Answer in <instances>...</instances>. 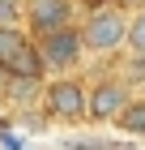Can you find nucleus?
Masks as SVG:
<instances>
[{
    "instance_id": "obj_2",
    "label": "nucleus",
    "mask_w": 145,
    "mask_h": 150,
    "mask_svg": "<svg viewBox=\"0 0 145 150\" xmlns=\"http://www.w3.org/2000/svg\"><path fill=\"white\" fill-rule=\"evenodd\" d=\"M43 112L51 120H85L90 116V86L81 77H56L43 90Z\"/></svg>"
},
{
    "instance_id": "obj_8",
    "label": "nucleus",
    "mask_w": 145,
    "mask_h": 150,
    "mask_svg": "<svg viewBox=\"0 0 145 150\" xmlns=\"http://www.w3.org/2000/svg\"><path fill=\"white\" fill-rule=\"evenodd\" d=\"M115 125L132 137H145V99H128V107L115 116Z\"/></svg>"
},
{
    "instance_id": "obj_6",
    "label": "nucleus",
    "mask_w": 145,
    "mask_h": 150,
    "mask_svg": "<svg viewBox=\"0 0 145 150\" xmlns=\"http://www.w3.org/2000/svg\"><path fill=\"white\" fill-rule=\"evenodd\" d=\"M26 43H30V30H26L22 22H17V26H0V69H9L13 60L22 56Z\"/></svg>"
},
{
    "instance_id": "obj_3",
    "label": "nucleus",
    "mask_w": 145,
    "mask_h": 150,
    "mask_svg": "<svg viewBox=\"0 0 145 150\" xmlns=\"http://www.w3.org/2000/svg\"><path fill=\"white\" fill-rule=\"evenodd\" d=\"M39 56H43V64L51 73H73L81 64V56H90L85 39H81V26H60L51 35H39Z\"/></svg>"
},
{
    "instance_id": "obj_5",
    "label": "nucleus",
    "mask_w": 145,
    "mask_h": 150,
    "mask_svg": "<svg viewBox=\"0 0 145 150\" xmlns=\"http://www.w3.org/2000/svg\"><path fill=\"white\" fill-rule=\"evenodd\" d=\"M26 26L30 35H51L60 26H73V0H30L26 4Z\"/></svg>"
},
{
    "instance_id": "obj_4",
    "label": "nucleus",
    "mask_w": 145,
    "mask_h": 150,
    "mask_svg": "<svg viewBox=\"0 0 145 150\" xmlns=\"http://www.w3.org/2000/svg\"><path fill=\"white\" fill-rule=\"evenodd\" d=\"M132 90L124 86L120 77H102L90 86V120H115V116L128 107Z\"/></svg>"
},
{
    "instance_id": "obj_9",
    "label": "nucleus",
    "mask_w": 145,
    "mask_h": 150,
    "mask_svg": "<svg viewBox=\"0 0 145 150\" xmlns=\"http://www.w3.org/2000/svg\"><path fill=\"white\" fill-rule=\"evenodd\" d=\"M26 17V4L22 0H0V26H17Z\"/></svg>"
},
{
    "instance_id": "obj_7",
    "label": "nucleus",
    "mask_w": 145,
    "mask_h": 150,
    "mask_svg": "<svg viewBox=\"0 0 145 150\" xmlns=\"http://www.w3.org/2000/svg\"><path fill=\"white\" fill-rule=\"evenodd\" d=\"M124 56L132 64H145V4L128 17V39H124Z\"/></svg>"
},
{
    "instance_id": "obj_10",
    "label": "nucleus",
    "mask_w": 145,
    "mask_h": 150,
    "mask_svg": "<svg viewBox=\"0 0 145 150\" xmlns=\"http://www.w3.org/2000/svg\"><path fill=\"white\" fill-rule=\"evenodd\" d=\"M120 4H132V9H141V4H145V0H120Z\"/></svg>"
},
{
    "instance_id": "obj_1",
    "label": "nucleus",
    "mask_w": 145,
    "mask_h": 150,
    "mask_svg": "<svg viewBox=\"0 0 145 150\" xmlns=\"http://www.w3.org/2000/svg\"><path fill=\"white\" fill-rule=\"evenodd\" d=\"M81 39H85L90 56H115V52H124L128 13H124L120 4H98V9L85 17V26H81Z\"/></svg>"
}]
</instances>
